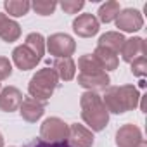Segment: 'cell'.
<instances>
[{"label": "cell", "mask_w": 147, "mask_h": 147, "mask_svg": "<svg viewBox=\"0 0 147 147\" xmlns=\"http://www.w3.org/2000/svg\"><path fill=\"white\" fill-rule=\"evenodd\" d=\"M78 67H80V75H78V85L83 88H88V92H97V90H106L111 83L109 75L97 64L94 55L85 54L78 59Z\"/></svg>", "instance_id": "6da1fadb"}, {"label": "cell", "mask_w": 147, "mask_h": 147, "mask_svg": "<svg viewBox=\"0 0 147 147\" xmlns=\"http://www.w3.org/2000/svg\"><path fill=\"white\" fill-rule=\"evenodd\" d=\"M82 118L90 126V131H100L109 123V111L97 92H85L80 99Z\"/></svg>", "instance_id": "7a4b0ae2"}, {"label": "cell", "mask_w": 147, "mask_h": 147, "mask_svg": "<svg viewBox=\"0 0 147 147\" xmlns=\"http://www.w3.org/2000/svg\"><path fill=\"white\" fill-rule=\"evenodd\" d=\"M45 52V40L40 33H30L26 36V42L14 49L12 61L21 71H28L36 67V64L42 61V55Z\"/></svg>", "instance_id": "3957f363"}, {"label": "cell", "mask_w": 147, "mask_h": 147, "mask_svg": "<svg viewBox=\"0 0 147 147\" xmlns=\"http://www.w3.org/2000/svg\"><path fill=\"white\" fill-rule=\"evenodd\" d=\"M140 99L138 90L133 85H121V87H109L104 90L102 102L107 111L114 114H121L137 107Z\"/></svg>", "instance_id": "277c9868"}, {"label": "cell", "mask_w": 147, "mask_h": 147, "mask_svg": "<svg viewBox=\"0 0 147 147\" xmlns=\"http://www.w3.org/2000/svg\"><path fill=\"white\" fill-rule=\"evenodd\" d=\"M57 85H59V78L55 75V71L52 67H43L36 71V75H33V78L30 80L28 92H30V97L47 102L52 97L54 90L57 88Z\"/></svg>", "instance_id": "5b68a950"}, {"label": "cell", "mask_w": 147, "mask_h": 147, "mask_svg": "<svg viewBox=\"0 0 147 147\" xmlns=\"http://www.w3.org/2000/svg\"><path fill=\"white\" fill-rule=\"evenodd\" d=\"M47 49H49L50 55H54L55 59L71 57L76 50V43L66 33H54L47 38Z\"/></svg>", "instance_id": "8992f818"}, {"label": "cell", "mask_w": 147, "mask_h": 147, "mask_svg": "<svg viewBox=\"0 0 147 147\" xmlns=\"http://www.w3.org/2000/svg\"><path fill=\"white\" fill-rule=\"evenodd\" d=\"M69 126L59 118H47L40 126V138L49 142H64L67 140Z\"/></svg>", "instance_id": "52a82bcc"}, {"label": "cell", "mask_w": 147, "mask_h": 147, "mask_svg": "<svg viewBox=\"0 0 147 147\" xmlns=\"http://www.w3.org/2000/svg\"><path fill=\"white\" fill-rule=\"evenodd\" d=\"M114 21H116V26L119 30L128 31V33L138 31L144 26V18L137 9H123V11H119V14L116 16Z\"/></svg>", "instance_id": "ba28073f"}, {"label": "cell", "mask_w": 147, "mask_h": 147, "mask_svg": "<svg viewBox=\"0 0 147 147\" xmlns=\"http://www.w3.org/2000/svg\"><path fill=\"white\" fill-rule=\"evenodd\" d=\"M69 147H92L94 145V133L85 128L83 125H71L69 126V135H67V140Z\"/></svg>", "instance_id": "9c48e42d"}, {"label": "cell", "mask_w": 147, "mask_h": 147, "mask_svg": "<svg viewBox=\"0 0 147 147\" xmlns=\"http://www.w3.org/2000/svg\"><path fill=\"white\" fill-rule=\"evenodd\" d=\"M45 104L47 102H42V100H36L33 97H26L23 99L21 106H19V113H21V118L28 123H36L43 113H45Z\"/></svg>", "instance_id": "30bf717a"}, {"label": "cell", "mask_w": 147, "mask_h": 147, "mask_svg": "<svg viewBox=\"0 0 147 147\" xmlns=\"http://www.w3.org/2000/svg\"><path fill=\"white\" fill-rule=\"evenodd\" d=\"M144 142L140 128L135 125H125L116 131V145L118 147H138Z\"/></svg>", "instance_id": "8fae6325"}, {"label": "cell", "mask_w": 147, "mask_h": 147, "mask_svg": "<svg viewBox=\"0 0 147 147\" xmlns=\"http://www.w3.org/2000/svg\"><path fill=\"white\" fill-rule=\"evenodd\" d=\"M73 30L82 38H90L99 31V21L94 14H80L73 21Z\"/></svg>", "instance_id": "7c38bea8"}, {"label": "cell", "mask_w": 147, "mask_h": 147, "mask_svg": "<svg viewBox=\"0 0 147 147\" xmlns=\"http://www.w3.org/2000/svg\"><path fill=\"white\" fill-rule=\"evenodd\" d=\"M119 52H121L123 61L131 64L138 57H145V42L140 36L128 38V40H125V43H123V47H121Z\"/></svg>", "instance_id": "4fadbf2b"}, {"label": "cell", "mask_w": 147, "mask_h": 147, "mask_svg": "<svg viewBox=\"0 0 147 147\" xmlns=\"http://www.w3.org/2000/svg\"><path fill=\"white\" fill-rule=\"evenodd\" d=\"M21 102H23V94L16 87H5L0 92V111L4 113L18 111Z\"/></svg>", "instance_id": "5bb4252c"}, {"label": "cell", "mask_w": 147, "mask_h": 147, "mask_svg": "<svg viewBox=\"0 0 147 147\" xmlns=\"http://www.w3.org/2000/svg\"><path fill=\"white\" fill-rule=\"evenodd\" d=\"M19 36H21V26L14 19L0 12V38L11 43V42H16Z\"/></svg>", "instance_id": "9a60e30c"}, {"label": "cell", "mask_w": 147, "mask_h": 147, "mask_svg": "<svg viewBox=\"0 0 147 147\" xmlns=\"http://www.w3.org/2000/svg\"><path fill=\"white\" fill-rule=\"evenodd\" d=\"M52 69L55 71L57 78L69 82L75 78V73H76V64L71 57H61V59H54L52 62Z\"/></svg>", "instance_id": "2e32d148"}, {"label": "cell", "mask_w": 147, "mask_h": 147, "mask_svg": "<svg viewBox=\"0 0 147 147\" xmlns=\"http://www.w3.org/2000/svg\"><path fill=\"white\" fill-rule=\"evenodd\" d=\"M94 59L97 61V64L104 69V71H113L118 67L119 61H118V55L114 52H111L109 49H104V47H97L94 50Z\"/></svg>", "instance_id": "e0dca14e"}, {"label": "cell", "mask_w": 147, "mask_h": 147, "mask_svg": "<svg viewBox=\"0 0 147 147\" xmlns=\"http://www.w3.org/2000/svg\"><path fill=\"white\" fill-rule=\"evenodd\" d=\"M123 43H125V36H123L119 31H107V33H104V35L99 38L97 47H104V49H109L111 52L118 54V52L121 50Z\"/></svg>", "instance_id": "ac0fdd59"}, {"label": "cell", "mask_w": 147, "mask_h": 147, "mask_svg": "<svg viewBox=\"0 0 147 147\" xmlns=\"http://www.w3.org/2000/svg\"><path fill=\"white\" fill-rule=\"evenodd\" d=\"M119 4L114 2V0H111V2H106L99 7V19L97 21H102V23H111L116 19V16L119 14Z\"/></svg>", "instance_id": "d6986e66"}, {"label": "cell", "mask_w": 147, "mask_h": 147, "mask_svg": "<svg viewBox=\"0 0 147 147\" xmlns=\"http://www.w3.org/2000/svg\"><path fill=\"white\" fill-rule=\"evenodd\" d=\"M4 7L11 16L21 18V16L28 14V11L31 9V4L28 0H7V2H4Z\"/></svg>", "instance_id": "ffe728a7"}, {"label": "cell", "mask_w": 147, "mask_h": 147, "mask_svg": "<svg viewBox=\"0 0 147 147\" xmlns=\"http://www.w3.org/2000/svg\"><path fill=\"white\" fill-rule=\"evenodd\" d=\"M31 7H33L35 12L40 14V16H50V14H54L57 4L52 2V0H36V2L31 4Z\"/></svg>", "instance_id": "44dd1931"}, {"label": "cell", "mask_w": 147, "mask_h": 147, "mask_svg": "<svg viewBox=\"0 0 147 147\" xmlns=\"http://www.w3.org/2000/svg\"><path fill=\"white\" fill-rule=\"evenodd\" d=\"M24 147H69V144L64 140V142H49V140H43L40 137L30 140Z\"/></svg>", "instance_id": "7402d4cb"}, {"label": "cell", "mask_w": 147, "mask_h": 147, "mask_svg": "<svg viewBox=\"0 0 147 147\" xmlns=\"http://www.w3.org/2000/svg\"><path fill=\"white\" fill-rule=\"evenodd\" d=\"M61 7L67 14H76L80 9L85 7V2L83 0H64V2H61Z\"/></svg>", "instance_id": "603a6c76"}, {"label": "cell", "mask_w": 147, "mask_h": 147, "mask_svg": "<svg viewBox=\"0 0 147 147\" xmlns=\"http://www.w3.org/2000/svg\"><path fill=\"white\" fill-rule=\"evenodd\" d=\"M131 73L135 76H144L147 73V59L145 57H138L137 61L131 62Z\"/></svg>", "instance_id": "cb8c5ba5"}, {"label": "cell", "mask_w": 147, "mask_h": 147, "mask_svg": "<svg viewBox=\"0 0 147 147\" xmlns=\"http://www.w3.org/2000/svg\"><path fill=\"white\" fill-rule=\"evenodd\" d=\"M11 75H12V64H11V61L7 57L0 55V82L7 80Z\"/></svg>", "instance_id": "d4e9b609"}, {"label": "cell", "mask_w": 147, "mask_h": 147, "mask_svg": "<svg viewBox=\"0 0 147 147\" xmlns=\"http://www.w3.org/2000/svg\"><path fill=\"white\" fill-rule=\"evenodd\" d=\"M0 147H4V137H2V133H0Z\"/></svg>", "instance_id": "484cf974"}, {"label": "cell", "mask_w": 147, "mask_h": 147, "mask_svg": "<svg viewBox=\"0 0 147 147\" xmlns=\"http://www.w3.org/2000/svg\"><path fill=\"white\" fill-rule=\"evenodd\" d=\"M138 147H145V142H142V144H140V145H138Z\"/></svg>", "instance_id": "4316f807"}]
</instances>
